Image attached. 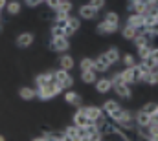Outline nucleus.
<instances>
[{"label":"nucleus","mask_w":158,"mask_h":141,"mask_svg":"<svg viewBox=\"0 0 158 141\" xmlns=\"http://www.w3.org/2000/svg\"><path fill=\"white\" fill-rule=\"evenodd\" d=\"M136 35H138V30H134V28H131V26H127V24L121 28V37H123L125 40H132Z\"/></svg>","instance_id":"obj_29"},{"label":"nucleus","mask_w":158,"mask_h":141,"mask_svg":"<svg viewBox=\"0 0 158 141\" xmlns=\"http://www.w3.org/2000/svg\"><path fill=\"white\" fill-rule=\"evenodd\" d=\"M81 108V112L94 123V125H98L99 128H103L105 125H107V115L103 114V110H101V106H96V105H88V106H79Z\"/></svg>","instance_id":"obj_2"},{"label":"nucleus","mask_w":158,"mask_h":141,"mask_svg":"<svg viewBox=\"0 0 158 141\" xmlns=\"http://www.w3.org/2000/svg\"><path fill=\"white\" fill-rule=\"evenodd\" d=\"M143 22H145V15L131 13V15L127 17V26H131V28H134V30H138V31L143 30Z\"/></svg>","instance_id":"obj_14"},{"label":"nucleus","mask_w":158,"mask_h":141,"mask_svg":"<svg viewBox=\"0 0 158 141\" xmlns=\"http://www.w3.org/2000/svg\"><path fill=\"white\" fill-rule=\"evenodd\" d=\"M0 141H6V138H4V136H2V134H0Z\"/></svg>","instance_id":"obj_40"},{"label":"nucleus","mask_w":158,"mask_h":141,"mask_svg":"<svg viewBox=\"0 0 158 141\" xmlns=\"http://www.w3.org/2000/svg\"><path fill=\"white\" fill-rule=\"evenodd\" d=\"M61 141H76V139H74V138H70V136H64V134H63Z\"/></svg>","instance_id":"obj_37"},{"label":"nucleus","mask_w":158,"mask_h":141,"mask_svg":"<svg viewBox=\"0 0 158 141\" xmlns=\"http://www.w3.org/2000/svg\"><path fill=\"white\" fill-rule=\"evenodd\" d=\"M63 97H64V103H68V105L72 106H81V95H79L76 90H66V92H63Z\"/></svg>","instance_id":"obj_17"},{"label":"nucleus","mask_w":158,"mask_h":141,"mask_svg":"<svg viewBox=\"0 0 158 141\" xmlns=\"http://www.w3.org/2000/svg\"><path fill=\"white\" fill-rule=\"evenodd\" d=\"M63 134H64V136H70V138H74V139H79V127L70 125V127H66V128L63 130Z\"/></svg>","instance_id":"obj_33"},{"label":"nucleus","mask_w":158,"mask_h":141,"mask_svg":"<svg viewBox=\"0 0 158 141\" xmlns=\"http://www.w3.org/2000/svg\"><path fill=\"white\" fill-rule=\"evenodd\" d=\"M35 88H40V86H46L50 83L55 81V70H46V71H40L35 75Z\"/></svg>","instance_id":"obj_10"},{"label":"nucleus","mask_w":158,"mask_h":141,"mask_svg":"<svg viewBox=\"0 0 158 141\" xmlns=\"http://www.w3.org/2000/svg\"><path fill=\"white\" fill-rule=\"evenodd\" d=\"M55 83L59 84V88H61L63 92H66V90H72V86H74V77H72L70 71L55 70Z\"/></svg>","instance_id":"obj_6"},{"label":"nucleus","mask_w":158,"mask_h":141,"mask_svg":"<svg viewBox=\"0 0 158 141\" xmlns=\"http://www.w3.org/2000/svg\"><path fill=\"white\" fill-rule=\"evenodd\" d=\"M119 61L123 62V66H125V68H132V66H134V64L138 62V61H136V57H134L132 53H123Z\"/></svg>","instance_id":"obj_31"},{"label":"nucleus","mask_w":158,"mask_h":141,"mask_svg":"<svg viewBox=\"0 0 158 141\" xmlns=\"http://www.w3.org/2000/svg\"><path fill=\"white\" fill-rule=\"evenodd\" d=\"M94 88L98 94H109L112 90V81L110 77H98V81L94 83Z\"/></svg>","instance_id":"obj_13"},{"label":"nucleus","mask_w":158,"mask_h":141,"mask_svg":"<svg viewBox=\"0 0 158 141\" xmlns=\"http://www.w3.org/2000/svg\"><path fill=\"white\" fill-rule=\"evenodd\" d=\"M31 141H44L42 136H35V138H31Z\"/></svg>","instance_id":"obj_39"},{"label":"nucleus","mask_w":158,"mask_h":141,"mask_svg":"<svg viewBox=\"0 0 158 141\" xmlns=\"http://www.w3.org/2000/svg\"><path fill=\"white\" fill-rule=\"evenodd\" d=\"M20 9H22V2H19V0H7L6 11H7L9 15H19Z\"/></svg>","instance_id":"obj_26"},{"label":"nucleus","mask_w":158,"mask_h":141,"mask_svg":"<svg viewBox=\"0 0 158 141\" xmlns=\"http://www.w3.org/2000/svg\"><path fill=\"white\" fill-rule=\"evenodd\" d=\"M112 123H114V127L119 128V130H134L136 128V125H134V112L123 108L118 115L112 119Z\"/></svg>","instance_id":"obj_3"},{"label":"nucleus","mask_w":158,"mask_h":141,"mask_svg":"<svg viewBox=\"0 0 158 141\" xmlns=\"http://www.w3.org/2000/svg\"><path fill=\"white\" fill-rule=\"evenodd\" d=\"M103 55H105V59L110 62V66H114L116 62H119V59H121V53H119V50L116 48V46H112V48L105 50V51H103Z\"/></svg>","instance_id":"obj_21"},{"label":"nucleus","mask_w":158,"mask_h":141,"mask_svg":"<svg viewBox=\"0 0 158 141\" xmlns=\"http://www.w3.org/2000/svg\"><path fill=\"white\" fill-rule=\"evenodd\" d=\"M79 68H81V71L94 70V57H83L79 61Z\"/></svg>","instance_id":"obj_32"},{"label":"nucleus","mask_w":158,"mask_h":141,"mask_svg":"<svg viewBox=\"0 0 158 141\" xmlns=\"http://www.w3.org/2000/svg\"><path fill=\"white\" fill-rule=\"evenodd\" d=\"M44 141H61L63 138V132H55V130H46V132H42L40 134Z\"/></svg>","instance_id":"obj_30"},{"label":"nucleus","mask_w":158,"mask_h":141,"mask_svg":"<svg viewBox=\"0 0 158 141\" xmlns=\"http://www.w3.org/2000/svg\"><path fill=\"white\" fill-rule=\"evenodd\" d=\"M74 66H76V61H74V57H72V55H68V53H63V55L59 57V70L70 71Z\"/></svg>","instance_id":"obj_18"},{"label":"nucleus","mask_w":158,"mask_h":141,"mask_svg":"<svg viewBox=\"0 0 158 141\" xmlns=\"http://www.w3.org/2000/svg\"><path fill=\"white\" fill-rule=\"evenodd\" d=\"M145 141H158V125H149L145 128Z\"/></svg>","instance_id":"obj_27"},{"label":"nucleus","mask_w":158,"mask_h":141,"mask_svg":"<svg viewBox=\"0 0 158 141\" xmlns=\"http://www.w3.org/2000/svg\"><path fill=\"white\" fill-rule=\"evenodd\" d=\"M101 110H103V114L107 115V119H114L119 112L123 110V106L119 105L118 101H114V99H107V101L103 103V106H101Z\"/></svg>","instance_id":"obj_8"},{"label":"nucleus","mask_w":158,"mask_h":141,"mask_svg":"<svg viewBox=\"0 0 158 141\" xmlns=\"http://www.w3.org/2000/svg\"><path fill=\"white\" fill-rule=\"evenodd\" d=\"M127 9L131 13H138V15H147L151 9L147 6V0H129L127 2Z\"/></svg>","instance_id":"obj_9"},{"label":"nucleus","mask_w":158,"mask_h":141,"mask_svg":"<svg viewBox=\"0 0 158 141\" xmlns=\"http://www.w3.org/2000/svg\"><path fill=\"white\" fill-rule=\"evenodd\" d=\"M156 108H158V103H155V101H149V103H145V105L142 106V110H143L145 114H149V115H151Z\"/></svg>","instance_id":"obj_35"},{"label":"nucleus","mask_w":158,"mask_h":141,"mask_svg":"<svg viewBox=\"0 0 158 141\" xmlns=\"http://www.w3.org/2000/svg\"><path fill=\"white\" fill-rule=\"evenodd\" d=\"M134 125L140 128H147L149 127V114H145L142 108L138 112H134Z\"/></svg>","instance_id":"obj_20"},{"label":"nucleus","mask_w":158,"mask_h":141,"mask_svg":"<svg viewBox=\"0 0 158 141\" xmlns=\"http://www.w3.org/2000/svg\"><path fill=\"white\" fill-rule=\"evenodd\" d=\"M112 90L116 92V95L121 97V99H131V97H132V90H131V86H127V84H116Z\"/></svg>","instance_id":"obj_23"},{"label":"nucleus","mask_w":158,"mask_h":141,"mask_svg":"<svg viewBox=\"0 0 158 141\" xmlns=\"http://www.w3.org/2000/svg\"><path fill=\"white\" fill-rule=\"evenodd\" d=\"M86 4H88V6H90L92 9H96V11L99 13V11H101V9L105 7V4H107V0H88Z\"/></svg>","instance_id":"obj_34"},{"label":"nucleus","mask_w":158,"mask_h":141,"mask_svg":"<svg viewBox=\"0 0 158 141\" xmlns=\"http://www.w3.org/2000/svg\"><path fill=\"white\" fill-rule=\"evenodd\" d=\"M33 40H35V35H33L31 31H22V33L17 35L15 44H17L19 48H30V46L33 44Z\"/></svg>","instance_id":"obj_12"},{"label":"nucleus","mask_w":158,"mask_h":141,"mask_svg":"<svg viewBox=\"0 0 158 141\" xmlns=\"http://www.w3.org/2000/svg\"><path fill=\"white\" fill-rule=\"evenodd\" d=\"M50 50L57 51V53H66L70 50V38L66 37H50Z\"/></svg>","instance_id":"obj_7"},{"label":"nucleus","mask_w":158,"mask_h":141,"mask_svg":"<svg viewBox=\"0 0 158 141\" xmlns=\"http://www.w3.org/2000/svg\"><path fill=\"white\" fill-rule=\"evenodd\" d=\"M79 28H81V18H79V17H74V15H70V18L64 22V33H66V37L70 38Z\"/></svg>","instance_id":"obj_11"},{"label":"nucleus","mask_w":158,"mask_h":141,"mask_svg":"<svg viewBox=\"0 0 158 141\" xmlns=\"http://www.w3.org/2000/svg\"><path fill=\"white\" fill-rule=\"evenodd\" d=\"M44 4L57 15V13H72L74 2L72 0H44Z\"/></svg>","instance_id":"obj_5"},{"label":"nucleus","mask_w":158,"mask_h":141,"mask_svg":"<svg viewBox=\"0 0 158 141\" xmlns=\"http://www.w3.org/2000/svg\"><path fill=\"white\" fill-rule=\"evenodd\" d=\"M19 97L24 101H31V99H37V92L31 86H22V88H19Z\"/></svg>","instance_id":"obj_22"},{"label":"nucleus","mask_w":158,"mask_h":141,"mask_svg":"<svg viewBox=\"0 0 158 141\" xmlns=\"http://www.w3.org/2000/svg\"><path fill=\"white\" fill-rule=\"evenodd\" d=\"M24 4L30 6V7H37L40 4H44V0H24Z\"/></svg>","instance_id":"obj_36"},{"label":"nucleus","mask_w":158,"mask_h":141,"mask_svg":"<svg viewBox=\"0 0 158 141\" xmlns=\"http://www.w3.org/2000/svg\"><path fill=\"white\" fill-rule=\"evenodd\" d=\"M35 92H37V99L39 101H50V99H55L59 94H63V90L59 88V84L55 81L50 83V84H46V86L35 88Z\"/></svg>","instance_id":"obj_4"},{"label":"nucleus","mask_w":158,"mask_h":141,"mask_svg":"<svg viewBox=\"0 0 158 141\" xmlns=\"http://www.w3.org/2000/svg\"><path fill=\"white\" fill-rule=\"evenodd\" d=\"M142 83H145V84H151V86L158 84V66H155V68H151V70L147 71V73L143 75Z\"/></svg>","instance_id":"obj_24"},{"label":"nucleus","mask_w":158,"mask_h":141,"mask_svg":"<svg viewBox=\"0 0 158 141\" xmlns=\"http://www.w3.org/2000/svg\"><path fill=\"white\" fill-rule=\"evenodd\" d=\"M96 17H98V11L92 9L88 4L79 6V18H83V20H92V18H96Z\"/></svg>","instance_id":"obj_19"},{"label":"nucleus","mask_w":158,"mask_h":141,"mask_svg":"<svg viewBox=\"0 0 158 141\" xmlns=\"http://www.w3.org/2000/svg\"><path fill=\"white\" fill-rule=\"evenodd\" d=\"M151 50H153V44H147V46H142V48H136V55L140 61H147L149 55H151Z\"/></svg>","instance_id":"obj_28"},{"label":"nucleus","mask_w":158,"mask_h":141,"mask_svg":"<svg viewBox=\"0 0 158 141\" xmlns=\"http://www.w3.org/2000/svg\"><path fill=\"white\" fill-rule=\"evenodd\" d=\"M6 4H7V0H0V11L6 9Z\"/></svg>","instance_id":"obj_38"},{"label":"nucleus","mask_w":158,"mask_h":141,"mask_svg":"<svg viewBox=\"0 0 158 141\" xmlns=\"http://www.w3.org/2000/svg\"><path fill=\"white\" fill-rule=\"evenodd\" d=\"M81 81L85 84H94L98 81V71L96 70H86V71H81Z\"/></svg>","instance_id":"obj_25"},{"label":"nucleus","mask_w":158,"mask_h":141,"mask_svg":"<svg viewBox=\"0 0 158 141\" xmlns=\"http://www.w3.org/2000/svg\"><path fill=\"white\" fill-rule=\"evenodd\" d=\"M119 30V15L116 11H109L105 13V17L101 18V22L96 26V31L99 35H112Z\"/></svg>","instance_id":"obj_1"},{"label":"nucleus","mask_w":158,"mask_h":141,"mask_svg":"<svg viewBox=\"0 0 158 141\" xmlns=\"http://www.w3.org/2000/svg\"><path fill=\"white\" fill-rule=\"evenodd\" d=\"M72 123L76 125V127H79V128H85V127H88V125H94L83 112H81V108H77L76 110V114L72 115Z\"/></svg>","instance_id":"obj_16"},{"label":"nucleus","mask_w":158,"mask_h":141,"mask_svg":"<svg viewBox=\"0 0 158 141\" xmlns=\"http://www.w3.org/2000/svg\"><path fill=\"white\" fill-rule=\"evenodd\" d=\"M110 68H112V66H110V62L105 59L103 53H99L98 57H94V70L98 71V73H107Z\"/></svg>","instance_id":"obj_15"}]
</instances>
